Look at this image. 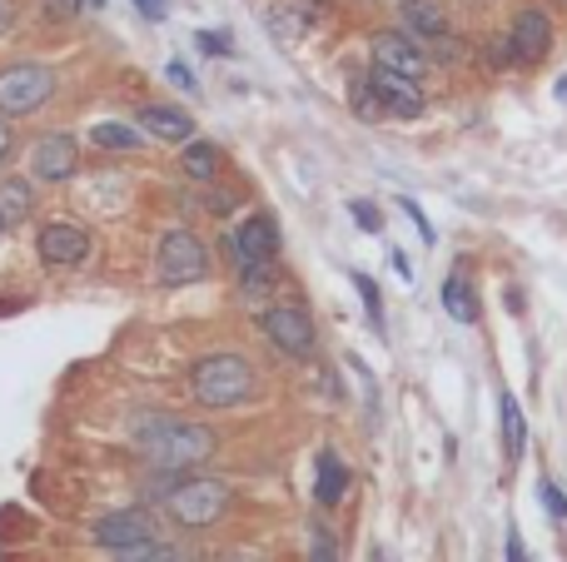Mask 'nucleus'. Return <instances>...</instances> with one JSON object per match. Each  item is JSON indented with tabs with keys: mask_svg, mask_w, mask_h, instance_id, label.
Instances as JSON below:
<instances>
[{
	"mask_svg": "<svg viewBox=\"0 0 567 562\" xmlns=\"http://www.w3.org/2000/svg\"><path fill=\"white\" fill-rule=\"evenodd\" d=\"M538 498H543V508H548L553 523H563V518H567V493H558V483H548V478H543V483H538Z\"/></svg>",
	"mask_w": 567,
	"mask_h": 562,
	"instance_id": "nucleus-26",
	"label": "nucleus"
},
{
	"mask_svg": "<svg viewBox=\"0 0 567 562\" xmlns=\"http://www.w3.org/2000/svg\"><path fill=\"white\" fill-rule=\"evenodd\" d=\"M369 562H389V558H383V553H373V558H369Z\"/></svg>",
	"mask_w": 567,
	"mask_h": 562,
	"instance_id": "nucleus-40",
	"label": "nucleus"
},
{
	"mask_svg": "<svg viewBox=\"0 0 567 562\" xmlns=\"http://www.w3.org/2000/svg\"><path fill=\"white\" fill-rule=\"evenodd\" d=\"M16 25V0H0V35Z\"/></svg>",
	"mask_w": 567,
	"mask_h": 562,
	"instance_id": "nucleus-36",
	"label": "nucleus"
},
{
	"mask_svg": "<svg viewBox=\"0 0 567 562\" xmlns=\"http://www.w3.org/2000/svg\"><path fill=\"white\" fill-rule=\"evenodd\" d=\"M498 414H503V438H508V458L518 464L523 458V448H528V424H523V408H518V398L513 394H503L498 398Z\"/></svg>",
	"mask_w": 567,
	"mask_h": 562,
	"instance_id": "nucleus-21",
	"label": "nucleus"
},
{
	"mask_svg": "<svg viewBox=\"0 0 567 562\" xmlns=\"http://www.w3.org/2000/svg\"><path fill=\"white\" fill-rule=\"evenodd\" d=\"M229 508H235V488L215 473H189V478H179V483H169V493H165V513L175 518L179 528H189V533L215 528Z\"/></svg>",
	"mask_w": 567,
	"mask_h": 562,
	"instance_id": "nucleus-3",
	"label": "nucleus"
},
{
	"mask_svg": "<svg viewBox=\"0 0 567 562\" xmlns=\"http://www.w3.org/2000/svg\"><path fill=\"white\" fill-rule=\"evenodd\" d=\"M90 145L110 149V155H130V149H140V129L135 125H120V119H105V125L90 129Z\"/></svg>",
	"mask_w": 567,
	"mask_h": 562,
	"instance_id": "nucleus-20",
	"label": "nucleus"
},
{
	"mask_svg": "<svg viewBox=\"0 0 567 562\" xmlns=\"http://www.w3.org/2000/svg\"><path fill=\"white\" fill-rule=\"evenodd\" d=\"M369 80H373V90H379L383 115H393V119H419V115H423V90H419V80L399 75V70H383V65H373Z\"/></svg>",
	"mask_w": 567,
	"mask_h": 562,
	"instance_id": "nucleus-13",
	"label": "nucleus"
},
{
	"mask_svg": "<svg viewBox=\"0 0 567 562\" xmlns=\"http://www.w3.org/2000/svg\"><path fill=\"white\" fill-rule=\"evenodd\" d=\"M179 169H185L189 179H199V185H209V179L219 175V149L209 145V139H185V155H179Z\"/></svg>",
	"mask_w": 567,
	"mask_h": 562,
	"instance_id": "nucleus-18",
	"label": "nucleus"
},
{
	"mask_svg": "<svg viewBox=\"0 0 567 562\" xmlns=\"http://www.w3.org/2000/svg\"><path fill=\"white\" fill-rule=\"evenodd\" d=\"M189 394L199 408H239L255 398V368L239 354H209L189 368Z\"/></svg>",
	"mask_w": 567,
	"mask_h": 562,
	"instance_id": "nucleus-2",
	"label": "nucleus"
},
{
	"mask_svg": "<svg viewBox=\"0 0 567 562\" xmlns=\"http://www.w3.org/2000/svg\"><path fill=\"white\" fill-rule=\"evenodd\" d=\"M155 274L159 284H195L209 274V249L189 229H169L155 249Z\"/></svg>",
	"mask_w": 567,
	"mask_h": 562,
	"instance_id": "nucleus-5",
	"label": "nucleus"
},
{
	"mask_svg": "<svg viewBox=\"0 0 567 562\" xmlns=\"http://www.w3.org/2000/svg\"><path fill=\"white\" fill-rule=\"evenodd\" d=\"M140 125H145V135L165 139V145H185V139H195V119L175 105H145L140 110Z\"/></svg>",
	"mask_w": 567,
	"mask_h": 562,
	"instance_id": "nucleus-15",
	"label": "nucleus"
},
{
	"mask_svg": "<svg viewBox=\"0 0 567 562\" xmlns=\"http://www.w3.org/2000/svg\"><path fill=\"white\" fill-rule=\"evenodd\" d=\"M393 274H399L403 284L413 279V264H409V254H403V249H393Z\"/></svg>",
	"mask_w": 567,
	"mask_h": 562,
	"instance_id": "nucleus-35",
	"label": "nucleus"
},
{
	"mask_svg": "<svg viewBox=\"0 0 567 562\" xmlns=\"http://www.w3.org/2000/svg\"><path fill=\"white\" fill-rule=\"evenodd\" d=\"M349 215H353V219H359V225H363V229H369V235H379V229H383L379 209H373V205H363V199H353V205H349Z\"/></svg>",
	"mask_w": 567,
	"mask_h": 562,
	"instance_id": "nucleus-29",
	"label": "nucleus"
},
{
	"mask_svg": "<svg viewBox=\"0 0 567 562\" xmlns=\"http://www.w3.org/2000/svg\"><path fill=\"white\" fill-rule=\"evenodd\" d=\"M135 6H140V15H145V20H165L169 0H135Z\"/></svg>",
	"mask_w": 567,
	"mask_h": 562,
	"instance_id": "nucleus-34",
	"label": "nucleus"
},
{
	"mask_svg": "<svg viewBox=\"0 0 567 562\" xmlns=\"http://www.w3.org/2000/svg\"><path fill=\"white\" fill-rule=\"evenodd\" d=\"M373 65L383 70H399L409 80H423L429 75V55H423V40H413L409 30H379L373 35Z\"/></svg>",
	"mask_w": 567,
	"mask_h": 562,
	"instance_id": "nucleus-10",
	"label": "nucleus"
},
{
	"mask_svg": "<svg viewBox=\"0 0 567 562\" xmlns=\"http://www.w3.org/2000/svg\"><path fill=\"white\" fill-rule=\"evenodd\" d=\"M343 488H349V468H343L333 454H323V458H319V483H313V498H319V508H333V503H339Z\"/></svg>",
	"mask_w": 567,
	"mask_h": 562,
	"instance_id": "nucleus-19",
	"label": "nucleus"
},
{
	"mask_svg": "<svg viewBox=\"0 0 567 562\" xmlns=\"http://www.w3.org/2000/svg\"><path fill=\"white\" fill-rule=\"evenodd\" d=\"M169 80H175L179 90H195V75H189V65H185V60H169Z\"/></svg>",
	"mask_w": 567,
	"mask_h": 562,
	"instance_id": "nucleus-32",
	"label": "nucleus"
},
{
	"mask_svg": "<svg viewBox=\"0 0 567 562\" xmlns=\"http://www.w3.org/2000/svg\"><path fill=\"white\" fill-rule=\"evenodd\" d=\"M349 110H353L359 119H369V125H379V119H383L379 90H373L369 75H353V80H349Z\"/></svg>",
	"mask_w": 567,
	"mask_h": 562,
	"instance_id": "nucleus-22",
	"label": "nucleus"
},
{
	"mask_svg": "<svg viewBox=\"0 0 567 562\" xmlns=\"http://www.w3.org/2000/svg\"><path fill=\"white\" fill-rule=\"evenodd\" d=\"M75 169H80V145L70 135H40L30 145V175L40 185H65Z\"/></svg>",
	"mask_w": 567,
	"mask_h": 562,
	"instance_id": "nucleus-11",
	"label": "nucleus"
},
{
	"mask_svg": "<svg viewBox=\"0 0 567 562\" xmlns=\"http://www.w3.org/2000/svg\"><path fill=\"white\" fill-rule=\"evenodd\" d=\"M80 10H85V0H40V15L60 20V25H65V20H75Z\"/></svg>",
	"mask_w": 567,
	"mask_h": 562,
	"instance_id": "nucleus-27",
	"label": "nucleus"
},
{
	"mask_svg": "<svg viewBox=\"0 0 567 562\" xmlns=\"http://www.w3.org/2000/svg\"><path fill=\"white\" fill-rule=\"evenodd\" d=\"M439 299H443V309H449L458 324H478V294H473V284L463 274H449L443 279V289H439Z\"/></svg>",
	"mask_w": 567,
	"mask_h": 562,
	"instance_id": "nucleus-17",
	"label": "nucleus"
},
{
	"mask_svg": "<svg viewBox=\"0 0 567 562\" xmlns=\"http://www.w3.org/2000/svg\"><path fill=\"white\" fill-rule=\"evenodd\" d=\"M35 249L50 269H75L90 259V229L70 225V219H55V225H45L35 235Z\"/></svg>",
	"mask_w": 567,
	"mask_h": 562,
	"instance_id": "nucleus-9",
	"label": "nucleus"
},
{
	"mask_svg": "<svg viewBox=\"0 0 567 562\" xmlns=\"http://www.w3.org/2000/svg\"><path fill=\"white\" fill-rule=\"evenodd\" d=\"M50 95H55V75H50V65L16 60V65L0 70V115H6V119L35 115Z\"/></svg>",
	"mask_w": 567,
	"mask_h": 562,
	"instance_id": "nucleus-4",
	"label": "nucleus"
},
{
	"mask_svg": "<svg viewBox=\"0 0 567 562\" xmlns=\"http://www.w3.org/2000/svg\"><path fill=\"white\" fill-rule=\"evenodd\" d=\"M309 562H339V543H333V533H313Z\"/></svg>",
	"mask_w": 567,
	"mask_h": 562,
	"instance_id": "nucleus-30",
	"label": "nucleus"
},
{
	"mask_svg": "<svg viewBox=\"0 0 567 562\" xmlns=\"http://www.w3.org/2000/svg\"><path fill=\"white\" fill-rule=\"evenodd\" d=\"M195 45L205 50V55H229V50H235V45H229V35H219V30H199Z\"/></svg>",
	"mask_w": 567,
	"mask_h": 562,
	"instance_id": "nucleus-28",
	"label": "nucleus"
},
{
	"mask_svg": "<svg viewBox=\"0 0 567 562\" xmlns=\"http://www.w3.org/2000/svg\"><path fill=\"white\" fill-rule=\"evenodd\" d=\"M508 562H528L523 558V538L518 533H508Z\"/></svg>",
	"mask_w": 567,
	"mask_h": 562,
	"instance_id": "nucleus-38",
	"label": "nucleus"
},
{
	"mask_svg": "<svg viewBox=\"0 0 567 562\" xmlns=\"http://www.w3.org/2000/svg\"><path fill=\"white\" fill-rule=\"evenodd\" d=\"M209 562H245V558H209Z\"/></svg>",
	"mask_w": 567,
	"mask_h": 562,
	"instance_id": "nucleus-39",
	"label": "nucleus"
},
{
	"mask_svg": "<svg viewBox=\"0 0 567 562\" xmlns=\"http://www.w3.org/2000/svg\"><path fill=\"white\" fill-rule=\"evenodd\" d=\"M265 25L275 30V40H299V30H303V15L293 6H284V10H265Z\"/></svg>",
	"mask_w": 567,
	"mask_h": 562,
	"instance_id": "nucleus-24",
	"label": "nucleus"
},
{
	"mask_svg": "<svg viewBox=\"0 0 567 562\" xmlns=\"http://www.w3.org/2000/svg\"><path fill=\"white\" fill-rule=\"evenodd\" d=\"M115 562H179V548H175V543H159V538H150V543L130 548V553H115Z\"/></svg>",
	"mask_w": 567,
	"mask_h": 562,
	"instance_id": "nucleus-23",
	"label": "nucleus"
},
{
	"mask_svg": "<svg viewBox=\"0 0 567 562\" xmlns=\"http://www.w3.org/2000/svg\"><path fill=\"white\" fill-rule=\"evenodd\" d=\"M259 324H265L269 344L279 348V354L289 358H309L313 344H319V334H313V319L303 304H269L265 314H259Z\"/></svg>",
	"mask_w": 567,
	"mask_h": 562,
	"instance_id": "nucleus-6",
	"label": "nucleus"
},
{
	"mask_svg": "<svg viewBox=\"0 0 567 562\" xmlns=\"http://www.w3.org/2000/svg\"><path fill=\"white\" fill-rule=\"evenodd\" d=\"M558 95H567V80H563V85H558Z\"/></svg>",
	"mask_w": 567,
	"mask_h": 562,
	"instance_id": "nucleus-41",
	"label": "nucleus"
},
{
	"mask_svg": "<svg viewBox=\"0 0 567 562\" xmlns=\"http://www.w3.org/2000/svg\"><path fill=\"white\" fill-rule=\"evenodd\" d=\"M353 289H359V299H363V304H369L373 329H383V299H379V284H373L369 274H353Z\"/></svg>",
	"mask_w": 567,
	"mask_h": 562,
	"instance_id": "nucleus-25",
	"label": "nucleus"
},
{
	"mask_svg": "<svg viewBox=\"0 0 567 562\" xmlns=\"http://www.w3.org/2000/svg\"><path fill=\"white\" fill-rule=\"evenodd\" d=\"M35 209V189L30 179H0V229H16Z\"/></svg>",
	"mask_w": 567,
	"mask_h": 562,
	"instance_id": "nucleus-16",
	"label": "nucleus"
},
{
	"mask_svg": "<svg viewBox=\"0 0 567 562\" xmlns=\"http://www.w3.org/2000/svg\"><path fill=\"white\" fill-rule=\"evenodd\" d=\"M508 45H513V65H538V60H548L553 50V20L543 15L538 6L518 10L508 25Z\"/></svg>",
	"mask_w": 567,
	"mask_h": 562,
	"instance_id": "nucleus-12",
	"label": "nucleus"
},
{
	"mask_svg": "<svg viewBox=\"0 0 567 562\" xmlns=\"http://www.w3.org/2000/svg\"><path fill=\"white\" fill-rule=\"evenodd\" d=\"M399 20L413 40H423V45L449 35V15H443L439 0H399Z\"/></svg>",
	"mask_w": 567,
	"mask_h": 562,
	"instance_id": "nucleus-14",
	"label": "nucleus"
},
{
	"mask_svg": "<svg viewBox=\"0 0 567 562\" xmlns=\"http://www.w3.org/2000/svg\"><path fill=\"white\" fill-rule=\"evenodd\" d=\"M403 209H409V219H413V225H419V235H423V239H429V244H433V225H429V219H423V209L413 205V199H403Z\"/></svg>",
	"mask_w": 567,
	"mask_h": 562,
	"instance_id": "nucleus-33",
	"label": "nucleus"
},
{
	"mask_svg": "<svg viewBox=\"0 0 567 562\" xmlns=\"http://www.w3.org/2000/svg\"><path fill=\"white\" fill-rule=\"evenodd\" d=\"M135 454L145 458L150 468H195L215 454V428L189 424V418H140L135 434H130Z\"/></svg>",
	"mask_w": 567,
	"mask_h": 562,
	"instance_id": "nucleus-1",
	"label": "nucleus"
},
{
	"mask_svg": "<svg viewBox=\"0 0 567 562\" xmlns=\"http://www.w3.org/2000/svg\"><path fill=\"white\" fill-rule=\"evenodd\" d=\"M229 254H235V269L275 264V259H279V225H275V215H249L245 225L229 229Z\"/></svg>",
	"mask_w": 567,
	"mask_h": 562,
	"instance_id": "nucleus-8",
	"label": "nucleus"
},
{
	"mask_svg": "<svg viewBox=\"0 0 567 562\" xmlns=\"http://www.w3.org/2000/svg\"><path fill=\"white\" fill-rule=\"evenodd\" d=\"M488 60H493V65H498V70H508V65H513V45H508V35H493Z\"/></svg>",
	"mask_w": 567,
	"mask_h": 562,
	"instance_id": "nucleus-31",
	"label": "nucleus"
},
{
	"mask_svg": "<svg viewBox=\"0 0 567 562\" xmlns=\"http://www.w3.org/2000/svg\"><path fill=\"white\" fill-rule=\"evenodd\" d=\"M10 145H16V139H10V125H6V119H0V165H6V159H10Z\"/></svg>",
	"mask_w": 567,
	"mask_h": 562,
	"instance_id": "nucleus-37",
	"label": "nucleus"
},
{
	"mask_svg": "<svg viewBox=\"0 0 567 562\" xmlns=\"http://www.w3.org/2000/svg\"><path fill=\"white\" fill-rule=\"evenodd\" d=\"M90 533H95V543L105 548V553H130V548L159 538V523H155V513H145V508H115V513H105Z\"/></svg>",
	"mask_w": 567,
	"mask_h": 562,
	"instance_id": "nucleus-7",
	"label": "nucleus"
}]
</instances>
